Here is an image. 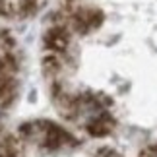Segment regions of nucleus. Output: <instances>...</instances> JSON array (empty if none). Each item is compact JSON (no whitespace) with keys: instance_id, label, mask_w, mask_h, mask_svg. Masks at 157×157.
Wrapping results in <instances>:
<instances>
[{"instance_id":"1","label":"nucleus","mask_w":157,"mask_h":157,"mask_svg":"<svg viewBox=\"0 0 157 157\" xmlns=\"http://www.w3.org/2000/svg\"><path fill=\"white\" fill-rule=\"evenodd\" d=\"M101 21H103V14H101L99 10H86V12H80V14L76 16L78 31H82V33L99 27Z\"/></svg>"},{"instance_id":"2","label":"nucleus","mask_w":157,"mask_h":157,"mask_svg":"<svg viewBox=\"0 0 157 157\" xmlns=\"http://www.w3.org/2000/svg\"><path fill=\"white\" fill-rule=\"evenodd\" d=\"M45 43L49 49L52 51H66V47L70 43V37H68V31L64 27H52L45 37Z\"/></svg>"},{"instance_id":"3","label":"nucleus","mask_w":157,"mask_h":157,"mask_svg":"<svg viewBox=\"0 0 157 157\" xmlns=\"http://www.w3.org/2000/svg\"><path fill=\"white\" fill-rule=\"evenodd\" d=\"M113 118L109 117V114H99V117H95L91 122L87 124V132L91 136H107L109 132H111V128H113Z\"/></svg>"},{"instance_id":"4","label":"nucleus","mask_w":157,"mask_h":157,"mask_svg":"<svg viewBox=\"0 0 157 157\" xmlns=\"http://www.w3.org/2000/svg\"><path fill=\"white\" fill-rule=\"evenodd\" d=\"M72 138L68 132H64L62 128H58V126L54 124H49V130H47V146L49 147H60L62 144L70 142Z\"/></svg>"},{"instance_id":"5","label":"nucleus","mask_w":157,"mask_h":157,"mask_svg":"<svg viewBox=\"0 0 157 157\" xmlns=\"http://www.w3.org/2000/svg\"><path fill=\"white\" fill-rule=\"evenodd\" d=\"M97 157H117V153H114L113 149H99Z\"/></svg>"}]
</instances>
